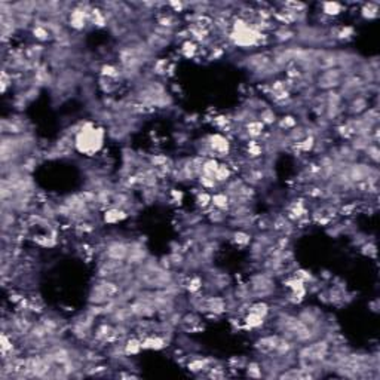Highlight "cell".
Instances as JSON below:
<instances>
[{
    "instance_id": "1",
    "label": "cell",
    "mask_w": 380,
    "mask_h": 380,
    "mask_svg": "<svg viewBox=\"0 0 380 380\" xmlns=\"http://www.w3.org/2000/svg\"><path fill=\"white\" fill-rule=\"evenodd\" d=\"M79 131L73 137L74 150L87 158H94L100 155L107 140V131L101 125H97L94 120H79Z\"/></svg>"
},
{
    "instance_id": "2",
    "label": "cell",
    "mask_w": 380,
    "mask_h": 380,
    "mask_svg": "<svg viewBox=\"0 0 380 380\" xmlns=\"http://www.w3.org/2000/svg\"><path fill=\"white\" fill-rule=\"evenodd\" d=\"M120 292V287L116 281L105 278H97L88 291V305L104 306L113 300Z\"/></svg>"
},
{
    "instance_id": "3",
    "label": "cell",
    "mask_w": 380,
    "mask_h": 380,
    "mask_svg": "<svg viewBox=\"0 0 380 380\" xmlns=\"http://www.w3.org/2000/svg\"><path fill=\"white\" fill-rule=\"evenodd\" d=\"M247 284H248L254 300L269 299V297L275 295V292H277L275 277L270 275V273H267V272H264V270L251 275Z\"/></svg>"
},
{
    "instance_id": "4",
    "label": "cell",
    "mask_w": 380,
    "mask_h": 380,
    "mask_svg": "<svg viewBox=\"0 0 380 380\" xmlns=\"http://www.w3.org/2000/svg\"><path fill=\"white\" fill-rule=\"evenodd\" d=\"M128 252H130V241H125L120 238H113L104 242L101 247L102 259H109V260L120 262V263L126 262Z\"/></svg>"
},
{
    "instance_id": "5",
    "label": "cell",
    "mask_w": 380,
    "mask_h": 380,
    "mask_svg": "<svg viewBox=\"0 0 380 380\" xmlns=\"http://www.w3.org/2000/svg\"><path fill=\"white\" fill-rule=\"evenodd\" d=\"M209 149L213 152V158L216 159H227L232 155V141L223 132H213L206 135Z\"/></svg>"
},
{
    "instance_id": "6",
    "label": "cell",
    "mask_w": 380,
    "mask_h": 380,
    "mask_svg": "<svg viewBox=\"0 0 380 380\" xmlns=\"http://www.w3.org/2000/svg\"><path fill=\"white\" fill-rule=\"evenodd\" d=\"M343 77H345V73L337 67L336 69L320 72L315 77V88L318 91H322V92L339 89V87L342 85Z\"/></svg>"
},
{
    "instance_id": "7",
    "label": "cell",
    "mask_w": 380,
    "mask_h": 380,
    "mask_svg": "<svg viewBox=\"0 0 380 380\" xmlns=\"http://www.w3.org/2000/svg\"><path fill=\"white\" fill-rule=\"evenodd\" d=\"M2 135H18L30 131V123L21 115H11L2 119Z\"/></svg>"
},
{
    "instance_id": "8",
    "label": "cell",
    "mask_w": 380,
    "mask_h": 380,
    "mask_svg": "<svg viewBox=\"0 0 380 380\" xmlns=\"http://www.w3.org/2000/svg\"><path fill=\"white\" fill-rule=\"evenodd\" d=\"M370 107H371L370 97H367L366 94H358V95L349 98L348 101H345V112L352 117L363 115Z\"/></svg>"
},
{
    "instance_id": "9",
    "label": "cell",
    "mask_w": 380,
    "mask_h": 380,
    "mask_svg": "<svg viewBox=\"0 0 380 380\" xmlns=\"http://www.w3.org/2000/svg\"><path fill=\"white\" fill-rule=\"evenodd\" d=\"M143 351H162L168 346L170 340L159 333H152L141 339Z\"/></svg>"
},
{
    "instance_id": "10",
    "label": "cell",
    "mask_w": 380,
    "mask_h": 380,
    "mask_svg": "<svg viewBox=\"0 0 380 380\" xmlns=\"http://www.w3.org/2000/svg\"><path fill=\"white\" fill-rule=\"evenodd\" d=\"M128 213L125 209H120L116 206H109L102 211L101 220L104 224H109V226H116L119 223L125 221L128 219Z\"/></svg>"
},
{
    "instance_id": "11",
    "label": "cell",
    "mask_w": 380,
    "mask_h": 380,
    "mask_svg": "<svg viewBox=\"0 0 380 380\" xmlns=\"http://www.w3.org/2000/svg\"><path fill=\"white\" fill-rule=\"evenodd\" d=\"M180 327L183 330H186L187 333H192V331H198L202 328V318L199 316L198 312H184L183 316H181V322H180Z\"/></svg>"
},
{
    "instance_id": "12",
    "label": "cell",
    "mask_w": 380,
    "mask_h": 380,
    "mask_svg": "<svg viewBox=\"0 0 380 380\" xmlns=\"http://www.w3.org/2000/svg\"><path fill=\"white\" fill-rule=\"evenodd\" d=\"M119 87H120V82L115 79L104 77V76H98L97 79V88L104 97H113V94L119 89Z\"/></svg>"
},
{
    "instance_id": "13",
    "label": "cell",
    "mask_w": 380,
    "mask_h": 380,
    "mask_svg": "<svg viewBox=\"0 0 380 380\" xmlns=\"http://www.w3.org/2000/svg\"><path fill=\"white\" fill-rule=\"evenodd\" d=\"M266 324V318L254 313V312H247L242 316V328L245 330H259Z\"/></svg>"
},
{
    "instance_id": "14",
    "label": "cell",
    "mask_w": 380,
    "mask_h": 380,
    "mask_svg": "<svg viewBox=\"0 0 380 380\" xmlns=\"http://www.w3.org/2000/svg\"><path fill=\"white\" fill-rule=\"evenodd\" d=\"M229 241L239 247V248H245V247H249L251 241H252V235L247 232V230H241V229H236V230H232L230 234V238Z\"/></svg>"
},
{
    "instance_id": "15",
    "label": "cell",
    "mask_w": 380,
    "mask_h": 380,
    "mask_svg": "<svg viewBox=\"0 0 380 380\" xmlns=\"http://www.w3.org/2000/svg\"><path fill=\"white\" fill-rule=\"evenodd\" d=\"M123 348H125V353L128 356H135L138 355L140 352L143 351V343H141V337H138L137 334L134 336L126 337L123 340Z\"/></svg>"
},
{
    "instance_id": "16",
    "label": "cell",
    "mask_w": 380,
    "mask_h": 380,
    "mask_svg": "<svg viewBox=\"0 0 380 380\" xmlns=\"http://www.w3.org/2000/svg\"><path fill=\"white\" fill-rule=\"evenodd\" d=\"M206 214V219L208 221L213 224V226H224L226 223H227V220H229V213H226V211H221V209H217V208H209V209H206L205 211Z\"/></svg>"
},
{
    "instance_id": "17",
    "label": "cell",
    "mask_w": 380,
    "mask_h": 380,
    "mask_svg": "<svg viewBox=\"0 0 380 380\" xmlns=\"http://www.w3.org/2000/svg\"><path fill=\"white\" fill-rule=\"evenodd\" d=\"M195 195V205L196 208H199L201 211H206L211 208V199H213V193H209L208 190L198 189L193 192Z\"/></svg>"
},
{
    "instance_id": "18",
    "label": "cell",
    "mask_w": 380,
    "mask_h": 380,
    "mask_svg": "<svg viewBox=\"0 0 380 380\" xmlns=\"http://www.w3.org/2000/svg\"><path fill=\"white\" fill-rule=\"evenodd\" d=\"M320 8H321V12L320 14L327 16L328 19L339 16V15L343 12V9H345V6L342 3H337V2H325V3L320 5Z\"/></svg>"
},
{
    "instance_id": "19",
    "label": "cell",
    "mask_w": 380,
    "mask_h": 380,
    "mask_svg": "<svg viewBox=\"0 0 380 380\" xmlns=\"http://www.w3.org/2000/svg\"><path fill=\"white\" fill-rule=\"evenodd\" d=\"M211 206H213V208H217V209H221V211L229 213V209H230V199H229V196H227L223 190H217V192L213 193Z\"/></svg>"
},
{
    "instance_id": "20",
    "label": "cell",
    "mask_w": 380,
    "mask_h": 380,
    "mask_svg": "<svg viewBox=\"0 0 380 380\" xmlns=\"http://www.w3.org/2000/svg\"><path fill=\"white\" fill-rule=\"evenodd\" d=\"M199 52H201V46L196 44V42H193L192 39L184 40V42L180 44V54H181L184 58L187 59L196 58V57L199 55Z\"/></svg>"
},
{
    "instance_id": "21",
    "label": "cell",
    "mask_w": 380,
    "mask_h": 380,
    "mask_svg": "<svg viewBox=\"0 0 380 380\" xmlns=\"http://www.w3.org/2000/svg\"><path fill=\"white\" fill-rule=\"evenodd\" d=\"M234 173L235 171L232 170V166L227 162H220L219 170H217V173L214 176V180L219 183V186L221 187L223 184H226L234 177Z\"/></svg>"
},
{
    "instance_id": "22",
    "label": "cell",
    "mask_w": 380,
    "mask_h": 380,
    "mask_svg": "<svg viewBox=\"0 0 380 380\" xmlns=\"http://www.w3.org/2000/svg\"><path fill=\"white\" fill-rule=\"evenodd\" d=\"M360 15L363 19L366 21H373L379 16V3L377 2H368V3H363L361 9H360Z\"/></svg>"
},
{
    "instance_id": "23",
    "label": "cell",
    "mask_w": 380,
    "mask_h": 380,
    "mask_svg": "<svg viewBox=\"0 0 380 380\" xmlns=\"http://www.w3.org/2000/svg\"><path fill=\"white\" fill-rule=\"evenodd\" d=\"M259 120L263 123L266 128L267 126H273V125H277V120H278L277 112L270 105H266L264 109H262L259 112Z\"/></svg>"
},
{
    "instance_id": "24",
    "label": "cell",
    "mask_w": 380,
    "mask_h": 380,
    "mask_svg": "<svg viewBox=\"0 0 380 380\" xmlns=\"http://www.w3.org/2000/svg\"><path fill=\"white\" fill-rule=\"evenodd\" d=\"M297 123H299L297 116H294L291 113H288V115H284L282 117H278V120H277V128L281 130V131L288 132L290 130H292Z\"/></svg>"
},
{
    "instance_id": "25",
    "label": "cell",
    "mask_w": 380,
    "mask_h": 380,
    "mask_svg": "<svg viewBox=\"0 0 380 380\" xmlns=\"http://www.w3.org/2000/svg\"><path fill=\"white\" fill-rule=\"evenodd\" d=\"M219 165H220L219 159H216V158H206V159H204V163H202L201 176L214 178L216 173H217V170H219Z\"/></svg>"
},
{
    "instance_id": "26",
    "label": "cell",
    "mask_w": 380,
    "mask_h": 380,
    "mask_svg": "<svg viewBox=\"0 0 380 380\" xmlns=\"http://www.w3.org/2000/svg\"><path fill=\"white\" fill-rule=\"evenodd\" d=\"M363 155L366 156V159L368 161V163H371V165H376L377 166V163H379V146H377V143H371L370 146L367 147L366 150L363 152Z\"/></svg>"
},
{
    "instance_id": "27",
    "label": "cell",
    "mask_w": 380,
    "mask_h": 380,
    "mask_svg": "<svg viewBox=\"0 0 380 380\" xmlns=\"http://www.w3.org/2000/svg\"><path fill=\"white\" fill-rule=\"evenodd\" d=\"M244 370H245V374L248 377H254V379L263 377V370H262V366L259 361H248Z\"/></svg>"
},
{
    "instance_id": "28",
    "label": "cell",
    "mask_w": 380,
    "mask_h": 380,
    "mask_svg": "<svg viewBox=\"0 0 380 380\" xmlns=\"http://www.w3.org/2000/svg\"><path fill=\"white\" fill-rule=\"evenodd\" d=\"M360 251H361V254H363V256H366V257H368V259H376V254H377L376 244H374V242H371L370 239L367 241L366 244H363V245L360 247Z\"/></svg>"
},
{
    "instance_id": "29",
    "label": "cell",
    "mask_w": 380,
    "mask_h": 380,
    "mask_svg": "<svg viewBox=\"0 0 380 380\" xmlns=\"http://www.w3.org/2000/svg\"><path fill=\"white\" fill-rule=\"evenodd\" d=\"M168 199H170V202H173V204L181 205L183 204V199H184V193L178 189H171L170 190V193H168Z\"/></svg>"
},
{
    "instance_id": "30",
    "label": "cell",
    "mask_w": 380,
    "mask_h": 380,
    "mask_svg": "<svg viewBox=\"0 0 380 380\" xmlns=\"http://www.w3.org/2000/svg\"><path fill=\"white\" fill-rule=\"evenodd\" d=\"M370 306L373 307V309H371L373 312H379V307H377V300H376V302H373V303H370Z\"/></svg>"
}]
</instances>
